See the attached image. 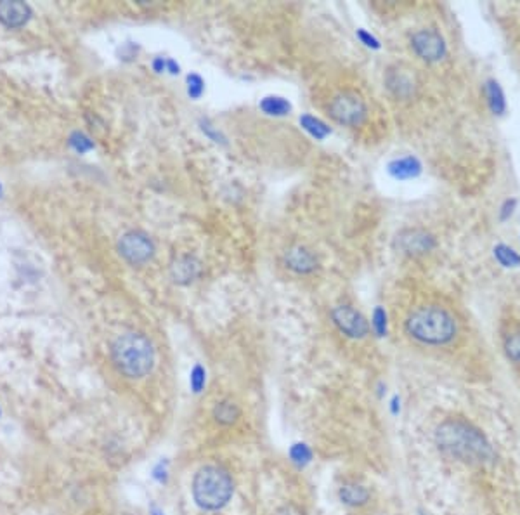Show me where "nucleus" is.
Here are the masks:
<instances>
[{
    "instance_id": "6",
    "label": "nucleus",
    "mask_w": 520,
    "mask_h": 515,
    "mask_svg": "<svg viewBox=\"0 0 520 515\" xmlns=\"http://www.w3.org/2000/svg\"><path fill=\"white\" fill-rule=\"evenodd\" d=\"M333 327L342 334L343 337L350 338V341H363L370 335L371 327L368 323L363 313L356 309V307L349 306V304H339L330 313Z\"/></svg>"
},
{
    "instance_id": "3",
    "label": "nucleus",
    "mask_w": 520,
    "mask_h": 515,
    "mask_svg": "<svg viewBox=\"0 0 520 515\" xmlns=\"http://www.w3.org/2000/svg\"><path fill=\"white\" fill-rule=\"evenodd\" d=\"M110 357L117 373L130 382L149 377L156 364L153 342L140 332H125L118 335L111 343Z\"/></svg>"
},
{
    "instance_id": "20",
    "label": "nucleus",
    "mask_w": 520,
    "mask_h": 515,
    "mask_svg": "<svg viewBox=\"0 0 520 515\" xmlns=\"http://www.w3.org/2000/svg\"><path fill=\"white\" fill-rule=\"evenodd\" d=\"M515 209H517V199H515V198L507 199V202H505L503 205H501V210H500V219L503 220V222H505V220L510 219V217L514 215Z\"/></svg>"
},
{
    "instance_id": "4",
    "label": "nucleus",
    "mask_w": 520,
    "mask_h": 515,
    "mask_svg": "<svg viewBox=\"0 0 520 515\" xmlns=\"http://www.w3.org/2000/svg\"><path fill=\"white\" fill-rule=\"evenodd\" d=\"M191 493L200 509L206 512H217L233 498V477L220 465H205L193 477Z\"/></svg>"
},
{
    "instance_id": "14",
    "label": "nucleus",
    "mask_w": 520,
    "mask_h": 515,
    "mask_svg": "<svg viewBox=\"0 0 520 515\" xmlns=\"http://www.w3.org/2000/svg\"><path fill=\"white\" fill-rule=\"evenodd\" d=\"M212 416L219 425L222 427H231L240 420L241 409L233 399H222V401L217 402L212 409Z\"/></svg>"
},
{
    "instance_id": "13",
    "label": "nucleus",
    "mask_w": 520,
    "mask_h": 515,
    "mask_svg": "<svg viewBox=\"0 0 520 515\" xmlns=\"http://www.w3.org/2000/svg\"><path fill=\"white\" fill-rule=\"evenodd\" d=\"M339 496H340V500H342L343 505L352 507V509L364 507L371 498L366 486L359 484V482H356V481L343 482L342 488H340V491H339Z\"/></svg>"
},
{
    "instance_id": "11",
    "label": "nucleus",
    "mask_w": 520,
    "mask_h": 515,
    "mask_svg": "<svg viewBox=\"0 0 520 515\" xmlns=\"http://www.w3.org/2000/svg\"><path fill=\"white\" fill-rule=\"evenodd\" d=\"M31 9L19 0H2L0 2V23L6 28H21L30 21Z\"/></svg>"
},
{
    "instance_id": "1",
    "label": "nucleus",
    "mask_w": 520,
    "mask_h": 515,
    "mask_svg": "<svg viewBox=\"0 0 520 515\" xmlns=\"http://www.w3.org/2000/svg\"><path fill=\"white\" fill-rule=\"evenodd\" d=\"M435 446L448 460L465 465H484L494 451L486 434L465 418H446L435 427Z\"/></svg>"
},
{
    "instance_id": "7",
    "label": "nucleus",
    "mask_w": 520,
    "mask_h": 515,
    "mask_svg": "<svg viewBox=\"0 0 520 515\" xmlns=\"http://www.w3.org/2000/svg\"><path fill=\"white\" fill-rule=\"evenodd\" d=\"M154 252H156L154 241L143 231H127L118 240V254L130 265L147 264L154 257Z\"/></svg>"
},
{
    "instance_id": "8",
    "label": "nucleus",
    "mask_w": 520,
    "mask_h": 515,
    "mask_svg": "<svg viewBox=\"0 0 520 515\" xmlns=\"http://www.w3.org/2000/svg\"><path fill=\"white\" fill-rule=\"evenodd\" d=\"M411 49L425 63H439L448 54L444 37L434 28H423L414 31L411 37Z\"/></svg>"
},
{
    "instance_id": "10",
    "label": "nucleus",
    "mask_w": 520,
    "mask_h": 515,
    "mask_svg": "<svg viewBox=\"0 0 520 515\" xmlns=\"http://www.w3.org/2000/svg\"><path fill=\"white\" fill-rule=\"evenodd\" d=\"M283 264L288 271L300 276L312 275L319 268L318 255L305 245H291V247H288L283 254Z\"/></svg>"
},
{
    "instance_id": "15",
    "label": "nucleus",
    "mask_w": 520,
    "mask_h": 515,
    "mask_svg": "<svg viewBox=\"0 0 520 515\" xmlns=\"http://www.w3.org/2000/svg\"><path fill=\"white\" fill-rule=\"evenodd\" d=\"M484 94H486L487 106H489L491 113L496 117H503L507 113V99H505V92L501 89L500 82L496 80H487L484 85Z\"/></svg>"
},
{
    "instance_id": "12",
    "label": "nucleus",
    "mask_w": 520,
    "mask_h": 515,
    "mask_svg": "<svg viewBox=\"0 0 520 515\" xmlns=\"http://www.w3.org/2000/svg\"><path fill=\"white\" fill-rule=\"evenodd\" d=\"M202 275V262L195 255H181L170 264V276L179 285H189Z\"/></svg>"
},
{
    "instance_id": "23",
    "label": "nucleus",
    "mask_w": 520,
    "mask_h": 515,
    "mask_svg": "<svg viewBox=\"0 0 520 515\" xmlns=\"http://www.w3.org/2000/svg\"><path fill=\"white\" fill-rule=\"evenodd\" d=\"M357 35H359V38H361V40H363V44L368 45V47H373V49L380 47V44H378L377 38L371 37V35L366 33V31H364V30L357 31Z\"/></svg>"
},
{
    "instance_id": "22",
    "label": "nucleus",
    "mask_w": 520,
    "mask_h": 515,
    "mask_svg": "<svg viewBox=\"0 0 520 515\" xmlns=\"http://www.w3.org/2000/svg\"><path fill=\"white\" fill-rule=\"evenodd\" d=\"M276 515H305V512L300 509V507L295 505V503H286V505L277 509Z\"/></svg>"
},
{
    "instance_id": "9",
    "label": "nucleus",
    "mask_w": 520,
    "mask_h": 515,
    "mask_svg": "<svg viewBox=\"0 0 520 515\" xmlns=\"http://www.w3.org/2000/svg\"><path fill=\"white\" fill-rule=\"evenodd\" d=\"M396 247L400 254L409 255V257H421L434 250L435 238L434 234L421 227H409L397 234Z\"/></svg>"
},
{
    "instance_id": "17",
    "label": "nucleus",
    "mask_w": 520,
    "mask_h": 515,
    "mask_svg": "<svg viewBox=\"0 0 520 515\" xmlns=\"http://www.w3.org/2000/svg\"><path fill=\"white\" fill-rule=\"evenodd\" d=\"M389 172L392 174V177L399 179V181L413 179L421 172V163L414 156H404V158L393 160L389 165Z\"/></svg>"
},
{
    "instance_id": "2",
    "label": "nucleus",
    "mask_w": 520,
    "mask_h": 515,
    "mask_svg": "<svg viewBox=\"0 0 520 515\" xmlns=\"http://www.w3.org/2000/svg\"><path fill=\"white\" fill-rule=\"evenodd\" d=\"M404 332L414 342L427 347H444L458 337V320L439 304H421L404 320Z\"/></svg>"
},
{
    "instance_id": "19",
    "label": "nucleus",
    "mask_w": 520,
    "mask_h": 515,
    "mask_svg": "<svg viewBox=\"0 0 520 515\" xmlns=\"http://www.w3.org/2000/svg\"><path fill=\"white\" fill-rule=\"evenodd\" d=\"M503 350L514 364H520V330L512 332L505 337Z\"/></svg>"
},
{
    "instance_id": "5",
    "label": "nucleus",
    "mask_w": 520,
    "mask_h": 515,
    "mask_svg": "<svg viewBox=\"0 0 520 515\" xmlns=\"http://www.w3.org/2000/svg\"><path fill=\"white\" fill-rule=\"evenodd\" d=\"M328 115L333 122L343 127H359L368 118V104L356 90H340L330 101Z\"/></svg>"
},
{
    "instance_id": "18",
    "label": "nucleus",
    "mask_w": 520,
    "mask_h": 515,
    "mask_svg": "<svg viewBox=\"0 0 520 515\" xmlns=\"http://www.w3.org/2000/svg\"><path fill=\"white\" fill-rule=\"evenodd\" d=\"M493 254L498 264L503 265V268L515 269L520 265V254L519 252H515L512 247H508V245H505V243L496 245Z\"/></svg>"
},
{
    "instance_id": "21",
    "label": "nucleus",
    "mask_w": 520,
    "mask_h": 515,
    "mask_svg": "<svg viewBox=\"0 0 520 515\" xmlns=\"http://www.w3.org/2000/svg\"><path fill=\"white\" fill-rule=\"evenodd\" d=\"M263 110H266L267 113H273V111H279V113H283V111L286 110V103H284L283 99L273 97V99L266 101V104H263Z\"/></svg>"
},
{
    "instance_id": "16",
    "label": "nucleus",
    "mask_w": 520,
    "mask_h": 515,
    "mask_svg": "<svg viewBox=\"0 0 520 515\" xmlns=\"http://www.w3.org/2000/svg\"><path fill=\"white\" fill-rule=\"evenodd\" d=\"M387 87L390 92L399 99H409L414 92V82L404 72H390L387 76Z\"/></svg>"
}]
</instances>
